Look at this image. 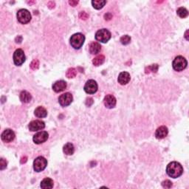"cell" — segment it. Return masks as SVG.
Listing matches in <instances>:
<instances>
[{"label":"cell","instance_id":"4316f807","mask_svg":"<svg viewBox=\"0 0 189 189\" xmlns=\"http://www.w3.org/2000/svg\"><path fill=\"white\" fill-rule=\"evenodd\" d=\"M120 42H121V44H122V45H129V43H130L131 37L128 35H123V36L120 38Z\"/></svg>","mask_w":189,"mask_h":189},{"label":"cell","instance_id":"4dcf8cb0","mask_svg":"<svg viewBox=\"0 0 189 189\" xmlns=\"http://www.w3.org/2000/svg\"><path fill=\"white\" fill-rule=\"evenodd\" d=\"M6 167H7V161L5 159L1 158V160H0V169L4 170Z\"/></svg>","mask_w":189,"mask_h":189},{"label":"cell","instance_id":"4fadbf2b","mask_svg":"<svg viewBox=\"0 0 189 189\" xmlns=\"http://www.w3.org/2000/svg\"><path fill=\"white\" fill-rule=\"evenodd\" d=\"M116 98L112 95H107L103 99V103H104L105 106L108 109L114 108L116 105Z\"/></svg>","mask_w":189,"mask_h":189},{"label":"cell","instance_id":"484cf974","mask_svg":"<svg viewBox=\"0 0 189 189\" xmlns=\"http://www.w3.org/2000/svg\"><path fill=\"white\" fill-rule=\"evenodd\" d=\"M76 75H77L76 69H75V68H73V67L67 69L66 75L68 78H75V76H76Z\"/></svg>","mask_w":189,"mask_h":189},{"label":"cell","instance_id":"8d00e7d4","mask_svg":"<svg viewBox=\"0 0 189 189\" xmlns=\"http://www.w3.org/2000/svg\"><path fill=\"white\" fill-rule=\"evenodd\" d=\"M27 158L26 156L25 157H22L21 159V163L23 164V163H25L26 162H27Z\"/></svg>","mask_w":189,"mask_h":189},{"label":"cell","instance_id":"1f68e13d","mask_svg":"<svg viewBox=\"0 0 189 189\" xmlns=\"http://www.w3.org/2000/svg\"><path fill=\"white\" fill-rule=\"evenodd\" d=\"M93 103V99L92 97H87L86 101V105L87 106H90Z\"/></svg>","mask_w":189,"mask_h":189},{"label":"cell","instance_id":"6da1fadb","mask_svg":"<svg viewBox=\"0 0 189 189\" xmlns=\"http://www.w3.org/2000/svg\"><path fill=\"white\" fill-rule=\"evenodd\" d=\"M166 173L171 177L177 178L183 173V168L180 163L172 162L167 166Z\"/></svg>","mask_w":189,"mask_h":189},{"label":"cell","instance_id":"d4e9b609","mask_svg":"<svg viewBox=\"0 0 189 189\" xmlns=\"http://www.w3.org/2000/svg\"><path fill=\"white\" fill-rule=\"evenodd\" d=\"M177 15L179 16V17H180V18H182V19H184V18H186L188 16V10L182 7H179V8L177 9Z\"/></svg>","mask_w":189,"mask_h":189},{"label":"cell","instance_id":"74e56055","mask_svg":"<svg viewBox=\"0 0 189 189\" xmlns=\"http://www.w3.org/2000/svg\"><path fill=\"white\" fill-rule=\"evenodd\" d=\"M188 30H187L186 31V33H185V38H186V40H188Z\"/></svg>","mask_w":189,"mask_h":189},{"label":"cell","instance_id":"cb8c5ba5","mask_svg":"<svg viewBox=\"0 0 189 189\" xmlns=\"http://www.w3.org/2000/svg\"><path fill=\"white\" fill-rule=\"evenodd\" d=\"M159 66L158 64H152L150 66L146 67L145 68V73L146 74H149V73H156L158 70Z\"/></svg>","mask_w":189,"mask_h":189},{"label":"cell","instance_id":"7c38bea8","mask_svg":"<svg viewBox=\"0 0 189 189\" xmlns=\"http://www.w3.org/2000/svg\"><path fill=\"white\" fill-rule=\"evenodd\" d=\"M2 140L5 143H10L13 141L15 138V133L13 130L10 129H5L4 132L2 133L1 135Z\"/></svg>","mask_w":189,"mask_h":189},{"label":"cell","instance_id":"9a60e30c","mask_svg":"<svg viewBox=\"0 0 189 189\" xmlns=\"http://www.w3.org/2000/svg\"><path fill=\"white\" fill-rule=\"evenodd\" d=\"M168 129L166 126H160L155 132V137L158 139H163L168 135Z\"/></svg>","mask_w":189,"mask_h":189},{"label":"cell","instance_id":"44dd1931","mask_svg":"<svg viewBox=\"0 0 189 189\" xmlns=\"http://www.w3.org/2000/svg\"><path fill=\"white\" fill-rule=\"evenodd\" d=\"M63 152L67 155H73L75 152V148L73 143H67L63 147Z\"/></svg>","mask_w":189,"mask_h":189},{"label":"cell","instance_id":"8992f818","mask_svg":"<svg viewBox=\"0 0 189 189\" xmlns=\"http://www.w3.org/2000/svg\"><path fill=\"white\" fill-rule=\"evenodd\" d=\"M17 19L21 24H27L31 20V15L26 9H21L17 12Z\"/></svg>","mask_w":189,"mask_h":189},{"label":"cell","instance_id":"83f0119b","mask_svg":"<svg viewBox=\"0 0 189 189\" xmlns=\"http://www.w3.org/2000/svg\"><path fill=\"white\" fill-rule=\"evenodd\" d=\"M39 61L38 59H34V60L31 63V65H30V67H31V69H33V70L37 69L39 68Z\"/></svg>","mask_w":189,"mask_h":189},{"label":"cell","instance_id":"d6986e66","mask_svg":"<svg viewBox=\"0 0 189 189\" xmlns=\"http://www.w3.org/2000/svg\"><path fill=\"white\" fill-rule=\"evenodd\" d=\"M34 115L37 117V118H45V117H47V112L46 109L44 108L43 106H39L35 109Z\"/></svg>","mask_w":189,"mask_h":189},{"label":"cell","instance_id":"30bf717a","mask_svg":"<svg viewBox=\"0 0 189 189\" xmlns=\"http://www.w3.org/2000/svg\"><path fill=\"white\" fill-rule=\"evenodd\" d=\"M97 87H98L96 81L91 79L87 81L84 86V91L88 94H95L97 91Z\"/></svg>","mask_w":189,"mask_h":189},{"label":"cell","instance_id":"8fae6325","mask_svg":"<svg viewBox=\"0 0 189 189\" xmlns=\"http://www.w3.org/2000/svg\"><path fill=\"white\" fill-rule=\"evenodd\" d=\"M45 122L42 120H39L31 121L28 125V128L31 132H36V131L42 130L43 129H45Z\"/></svg>","mask_w":189,"mask_h":189},{"label":"cell","instance_id":"277c9868","mask_svg":"<svg viewBox=\"0 0 189 189\" xmlns=\"http://www.w3.org/2000/svg\"><path fill=\"white\" fill-rule=\"evenodd\" d=\"M110 31H108L107 29H101L99 30L95 33V39L97 41H100L101 43H106L111 39Z\"/></svg>","mask_w":189,"mask_h":189},{"label":"cell","instance_id":"7a4b0ae2","mask_svg":"<svg viewBox=\"0 0 189 189\" xmlns=\"http://www.w3.org/2000/svg\"><path fill=\"white\" fill-rule=\"evenodd\" d=\"M85 36L81 33H75V34L72 35L70 39H69V42H70L71 46L75 50L80 49L81 47L83 46Z\"/></svg>","mask_w":189,"mask_h":189},{"label":"cell","instance_id":"2e32d148","mask_svg":"<svg viewBox=\"0 0 189 189\" xmlns=\"http://www.w3.org/2000/svg\"><path fill=\"white\" fill-rule=\"evenodd\" d=\"M67 88V83L64 81H58L53 85V89L55 92H63Z\"/></svg>","mask_w":189,"mask_h":189},{"label":"cell","instance_id":"ffe728a7","mask_svg":"<svg viewBox=\"0 0 189 189\" xmlns=\"http://www.w3.org/2000/svg\"><path fill=\"white\" fill-rule=\"evenodd\" d=\"M19 98H20V101L22 103H27L31 102V101L32 100V95L27 91H22L20 93V95H19Z\"/></svg>","mask_w":189,"mask_h":189},{"label":"cell","instance_id":"9c48e42d","mask_svg":"<svg viewBox=\"0 0 189 189\" xmlns=\"http://www.w3.org/2000/svg\"><path fill=\"white\" fill-rule=\"evenodd\" d=\"M48 138V133L45 132V131H41V132H38L37 134H35L34 136H33V142H34L35 144H41V143L46 142Z\"/></svg>","mask_w":189,"mask_h":189},{"label":"cell","instance_id":"ba28073f","mask_svg":"<svg viewBox=\"0 0 189 189\" xmlns=\"http://www.w3.org/2000/svg\"><path fill=\"white\" fill-rule=\"evenodd\" d=\"M73 97L71 93L69 92H66L64 94L61 95L60 97H59V104L61 106H67L69 104H71V103L73 102Z\"/></svg>","mask_w":189,"mask_h":189},{"label":"cell","instance_id":"f1b7e54d","mask_svg":"<svg viewBox=\"0 0 189 189\" xmlns=\"http://www.w3.org/2000/svg\"><path fill=\"white\" fill-rule=\"evenodd\" d=\"M172 186H173L172 182L168 180H164L163 182H162V186L165 188H172Z\"/></svg>","mask_w":189,"mask_h":189},{"label":"cell","instance_id":"e0dca14e","mask_svg":"<svg viewBox=\"0 0 189 189\" xmlns=\"http://www.w3.org/2000/svg\"><path fill=\"white\" fill-rule=\"evenodd\" d=\"M54 182L50 178H45L41 182V188L44 189H51L53 188Z\"/></svg>","mask_w":189,"mask_h":189},{"label":"cell","instance_id":"7402d4cb","mask_svg":"<svg viewBox=\"0 0 189 189\" xmlns=\"http://www.w3.org/2000/svg\"><path fill=\"white\" fill-rule=\"evenodd\" d=\"M106 1L105 0H93L92 1V5L95 9L100 10L103 8V6L106 5Z\"/></svg>","mask_w":189,"mask_h":189},{"label":"cell","instance_id":"e575fe53","mask_svg":"<svg viewBox=\"0 0 189 189\" xmlns=\"http://www.w3.org/2000/svg\"><path fill=\"white\" fill-rule=\"evenodd\" d=\"M47 6H48L49 8L53 9V8H54V7H55V3L53 2H49L48 4H47Z\"/></svg>","mask_w":189,"mask_h":189},{"label":"cell","instance_id":"f546056e","mask_svg":"<svg viewBox=\"0 0 189 189\" xmlns=\"http://www.w3.org/2000/svg\"><path fill=\"white\" fill-rule=\"evenodd\" d=\"M78 17L81 19H83V20H87V19L89 18V14H87L86 12L81 11V12H80V13H79Z\"/></svg>","mask_w":189,"mask_h":189},{"label":"cell","instance_id":"836d02e7","mask_svg":"<svg viewBox=\"0 0 189 189\" xmlns=\"http://www.w3.org/2000/svg\"><path fill=\"white\" fill-rule=\"evenodd\" d=\"M69 4L73 7H75L78 4V1H75V0H70L69 1Z\"/></svg>","mask_w":189,"mask_h":189},{"label":"cell","instance_id":"5bb4252c","mask_svg":"<svg viewBox=\"0 0 189 189\" xmlns=\"http://www.w3.org/2000/svg\"><path fill=\"white\" fill-rule=\"evenodd\" d=\"M131 76L130 74L127 72H122L118 75V81L121 85H126L130 81Z\"/></svg>","mask_w":189,"mask_h":189},{"label":"cell","instance_id":"52a82bcc","mask_svg":"<svg viewBox=\"0 0 189 189\" xmlns=\"http://www.w3.org/2000/svg\"><path fill=\"white\" fill-rule=\"evenodd\" d=\"M25 53L21 49H18L13 53V62L17 66H21L25 61Z\"/></svg>","mask_w":189,"mask_h":189},{"label":"cell","instance_id":"d590c367","mask_svg":"<svg viewBox=\"0 0 189 189\" xmlns=\"http://www.w3.org/2000/svg\"><path fill=\"white\" fill-rule=\"evenodd\" d=\"M21 41H22V37L21 36V35H19V36L16 38V42L20 44L21 42Z\"/></svg>","mask_w":189,"mask_h":189},{"label":"cell","instance_id":"ac0fdd59","mask_svg":"<svg viewBox=\"0 0 189 189\" xmlns=\"http://www.w3.org/2000/svg\"><path fill=\"white\" fill-rule=\"evenodd\" d=\"M101 50V46L99 43L92 42L89 45V53L92 55L99 53Z\"/></svg>","mask_w":189,"mask_h":189},{"label":"cell","instance_id":"603a6c76","mask_svg":"<svg viewBox=\"0 0 189 189\" xmlns=\"http://www.w3.org/2000/svg\"><path fill=\"white\" fill-rule=\"evenodd\" d=\"M105 61V56L103 55H99L94 58L92 60V64L95 65V66H100V65L103 64Z\"/></svg>","mask_w":189,"mask_h":189},{"label":"cell","instance_id":"d6a6232c","mask_svg":"<svg viewBox=\"0 0 189 189\" xmlns=\"http://www.w3.org/2000/svg\"><path fill=\"white\" fill-rule=\"evenodd\" d=\"M112 15L109 13L104 15V19H105V20H106V21H109L111 19H112Z\"/></svg>","mask_w":189,"mask_h":189},{"label":"cell","instance_id":"5b68a950","mask_svg":"<svg viewBox=\"0 0 189 189\" xmlns=\"http://www.w3.org/2000/svg\"><path fill=\"white\" fill-rule=\"evenodd\" d=\"M47 160L44 157H38L33 162V169L36 172H41L46 168Z\"/></svg>","mask_w":189,"mask_h":189},{"label":"cell","instance_id":"3957f363","mask_svg":"<svg viewBox=\"0 0 189 189\" xmlns=\"http://www.w3.org/2000/svg\"><path fill=\"white\" fill-rule=\"evenodd\" d=\"M187 64H188L187 60L183 56H181V55H178V56L175 58L172 63L173 68H174V70L178 72L182 71L183 69H186Z\"/></svg>","mask_w":189,"mask_h":189}]
</instances>
